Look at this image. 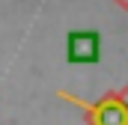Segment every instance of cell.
<instances>
[{"instance_id":"6da1fadb","label":"cell","mask_w":128,"mask_h":125,"mask_svg":"<svg viewBox=\"0 0 128 125\" xmlns=\"http://www.w3.org/2000/svg\"><path fill=\"white\" fill-rule=\"evenodd\" d=\"M60 98L66 101H72V104H78L84 113H86V125H128V107L116 98V90H110V92H104L98 101H84V98H78V95L66 92L60 90Z\"/></svg>"},{"instance_id":"7a4b0ae2","label":"cell","mask_w":128,"mask_h":125,"mask_svg":"<svg viewBox=\"0 0 128 125\" xmlns=\"http://www.w3.org/2000/svg\"><path fill=\"white\" fill-rule=\"evenodd\" d=\"M101 57V36L96 30H72L66 36V60L72 66H92Z\"/></svg>"},{"instance_id":"3957f363","label":"cell","mask_w":128,"mask_h":125,"mask_svg":"<svg viewBox=\"0 0 128 125\" xmlns=\"http://www.w3.org/2000/svg\"><path fill=\"white\" fill-rule=\"evenodd\" d=\"M116 98H119V101H122V104L128 107V84H125V86H119V90H116Z\"/></svg>"},{"instance_id":"277c9868","label":"cell","mask_w":128,"mask_h":125,"mask_svg":"<svg viewBox=\"0 0 128 125\" xmlns=\"http://www.w3.org/2000/svg\"><path fill=\"white\" fill-rule=\"evenodd\" d=\"M116 3H119V6H122V9H128V0H116Z\"/></svg>"}]
</instances>
